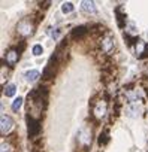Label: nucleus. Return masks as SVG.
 I'll return each mask as SVG.
<instances>
[{"label": "nucleus", "instance_id": "obj_14", "mask_svg": "<svg viewBox=\"0 0 148 152\" xmlns=\"http://www.w3.org/2000/svg\"><path fill=\"white\" fill-rule=\"evenodd\" d=\"M103 113H105V104L100 103V104L97 106V109H96V115H97V116H102Z\"/></svg>", "mask_w": 148, "mask_h": 152}, {"label": "nucleus", "instance_id": "obj_10", "mask_svg": "<svg viewBox=\"0 0 148 152\" xmlns=\"http://www.w3.org/2000/svg\"><path fill=\"white\" fill-rule=\"evenodd\" d=\"M72 11H73V5H72L70 2H66V3L61 5V12H63V14H69V12H72Z\"/></svg>", "mask_w": 148, "mask_h": 152}, {"label": "nucleus", "instance_id": "obj_3", "mask_svg": "<svg viewBox=\"0 0 148 152\" xmlns=\"http://www.w3.org/2000/svg\"><path fill=\"white\" fill-rule=\"evenodd\" d=\"M139 112H141V107H139L138 104H130V106L127 107V110H126L127 116H130V118H136V116H139Z\"/></svg>", "mask_w": 148, "mask_h": 152}, {"label": "nucleus", "instance_id": "obj_9", "mask_svg": "<svg viewBox=\"0 0 148 152\" xmlns=\"http://www.w3.org/2000/svg\"><path fill=\"white\" fill-rule=\"evenodd\" d=\"M84 133H85V128H82L80 131V134H78L80 136V142L81 143H88L90 142V134H84Z\"/></svg>", "mask_w": 148, "mask_h": 152}, {"label": "nucleus", "instance_id": "obj_13", "mask_svg": "<svg viewBox=\"0 0 148 152\" xmlns=\"http://www.w3.org/2000/svg\"><path fill=\"white\" fill-rule=\"evenodd\" d=\"M21 104H23V99H21V97L15 99L14 103H12V110H18V109L21 107Z\"/></svg>", "mask_w": 148, "mask_h": 152}, {"label": "nucleus", "instance_id": "obj_1", "mask_svg": "<svg viewBox=\"0 0 148 152\" xmlns=\"http://www.w3.org/2000/svg\"><path fill=\"white\" fill-rule=\"evenodd\" d=\"M14 127V119L8 115H2V119H0V130H2V134H6L12 130Z\"/></svg>", "mask_w": 148, "mask_h": 152}, {"label": "nucleus", "instance_id": "obj_15", "mask_svg": "<svg viewBox=\"0 0 148 152\" xmlns=\"http://www.w3.org/2000/svg\"><path fill=\"white\" fill-rule=\"evenodd\" d=\"M2 152H9V145L2 143Z\"/></svg>", "mask_w": 148, "mask_h": 152}, {"label": "nucleus", "instance_id": "obj_5", "mask_svg": "<svg viewBox=\"0 0 148 152\" xmlns=\"http://www.w3.org/2000/svg\"><path fill=\"white\" fill-rule=\"evenodd\" d=\"M26 24H27V21H21V23L18 24V31L23 33V34H29V33H32V26H30V24L26 26Z\"/></svg>", "mask_w": 148, "mask_h": 152}, {"label": "nucleus", "instance_id": "obj_4", "mask_svg": "<svg viewBox=\"0 0 148 152\" xmlns=\"http://www.w3.org/2000/svg\"><path fill=\"white\" fill-rule=\"evenodd\" d=\"M26 79L29 81V82H35V81H38V78L40 76V73L38 72V70H29V72H26Z\"/></svg>", "mask_w": 148, "mask_h": 152}, {"label": "nucleus", "instance_id": "obj_6", "mask_svg": "<svg viewBox=\"0 0 148 152\" xmlns=\"http://www.w3.org/2000/svg\"><path fill=\"white\" fill-rule=\"evenodd\" d=\"M112 46H114V39H112V37H106V39H103V42H102V48H103V51L109 52V51L112 49Z\"/></svg>", "mask_w": 148, "mask_h": 152}, {"label": "nucleus", "instance_id": "obj_16", "mask_svg": "<svg viewBox=\"0 0 148 152\" xmlns=\"http://www.w3.org/2000/svg\"><path fill=\"white\" fill-rule=\"evenodd\" d=\"M145 36H147V39H148V31H147V33H145Z\"/></svg>", "mask_w": 148, "mask_h": 152}, {"label": "nucleus", "instance_id": "obj_12", "mask_svg": "<svg viewBox=\"0 0 148 152\" xmlns=\"http://www.w3.org/2000/svg\"><path fill=\"white\" fill-rule=\"evenodd\" d=\"M126 97L129 99V102H136V100H138V99L141 97V94H139L138 91H135L133 94H130V93H127V94H126Z\"/></svg>", "mask_w": 148, "mask_h": 152}, {"label": "nucleus", "instance_id": "obj_8", "mask_svg": "<svg viewBox=\"0 0 148 152\" xmlns=\"http://www.w3.org/2000/svg\"><path fill=\"white\" fill-rule=\"evenodd\" d=\"M15 90H17V87H15L14 84H8V85L5 87V96H6V97H12V96L15 94Z\"/></svg>", "mask_w": 148, "mask_h": 152}, {"label": "nucleus", "instance_id": "obj_2", "mask_svg": "<svg viewBox=\"0 0 148 152\" xmlns=\"http://www.w3.org/2000/svg\"><path fill=\"white\" fill-rule=\"evenodd\" d=\"M81 9L82 12L85 14H96V6H94V2H81Z\"/></svg>", "mask_w": 148, "mask_h": 152}, {"label": "nucleus", "instance_id": "obj_7", "mask_svg": "<svg viewBox=\"0 0 148 152\" xmlns=\"http://www.w3.org/2000/svg\"><path fill=\"white\" fill-rule=\"evenodd\" d=\"M17 60H18V52L11 51V52H8V54H6V61H8L11 66H14V64L17 63Z\"/></svg>", "mask_w": 148, "mask_h": 152}, {"label": "nucleus", "instance_id": "obj_11", "mask_svg": "<svg viewBox=\"0 0 148 152\" xmlns=\"http://www.w3.org/2000/svg\"><path fill=\"white\" fill-rule=\"evenodd\" d=\"M32 52H33V55L39 57V55H42V52H43V48H42L40 45H35V46H33V49H32Z\"/></svg>", "mask_w": 148, "mask_h": 152}]
</instances>
